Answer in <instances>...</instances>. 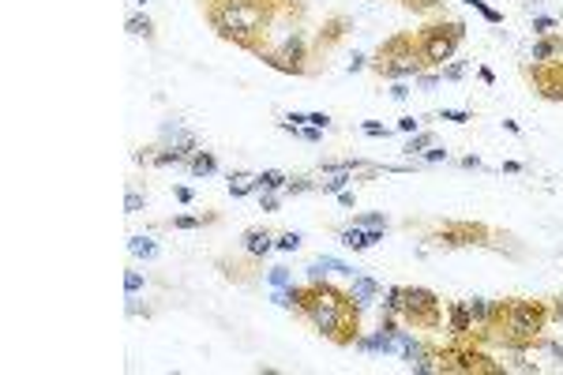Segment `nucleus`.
Segmentation results:
<instances>
[{"mask_svg":"<svg viewBox=\"0 0 563 375\" xmlns=\"http://www.w3.org/2000/svg\"><path fill=\"white\" fill-rule=\"evenodd\" d=\"M338 304H342V300H338L335 293H316V296L308 300V315L323 326V330H335V326H338Z\"/></svg>","mask_w":563,"mask_h":375,"instance_id":"f257e3e1","label":"nucleus"},{"mask_svg":"<svg viewBox=\"0 0 563 375\" xmlns=\"http://www.w3.org/2000/svg\"><path fill=\"white\" fill-rule=\"evenodd\" d=\"M222 23H225V26H233V30H252V26L259 23V12H255V8H244L241 0H233V4L225 8Z\"/></svg>","mask_w":563,"mask_h":375,"instance_id":"f03ea898","label":"nucleus"},{"mask_svg":"<svg viewBox=\"0 0 563 375\" xmlns=\"http://www.w3.org/2000/svg\"><path fill=\"white\" fill-rule=\"evenodd\" d=\"M360 349H368V353H394L398 349V330H394V326H383V330H376L372 338H360Z\"/></svg>","mask_w":563,"mask_h":375,"instance_id":"7ed1b4c3","label":"nucleus"},{"mask_svg":"<svg viewBox=\"0 0 563 375\" xmlns=\"http://www.w3.org/2000/svg\"><path fill=\"white\" fill-rule=\"evenodd\" d=\"M376 293H379V285L372 282V278H353V293H349V300L357 304V308H365Z\"/></svg>","mask_w":563,"mask_h":375,"instance_id":"20e7f679","label":"nucleus"},{"mask_svg":"<svg viewBox=\"0 0 563 375\" xmlns=\"http://www.w3.org/2000/svg\"><path fill=\"white\" fill-rule=\"evenodd\" d=\"M342 244H346V248H353V252L368 248V229H365V225H353V229H346V233H342Z\"/></svg>","mask_w":563,"mask_h":375,"instance_id":"39448f33","label":"nucleus"},{"mask_svg":"<svg viewBox=\"0 0 563 375\" xmlns=\"http://www.w3.org/2000/svg\"><path fill=\"white\" fill-rule=\"evenodd\" d=\"M128 248H131V255H139V259H154L158 255V244L150 236H131Z\"/></svg>","mask_w":563,"mask_h":375,"instance_id":"423d86ee","label":"nucleus"},{"mask_svg":"<svg viewBox=\"0 0 563 375\" xmlns=\"http://www.w3.org/2000/svg\"><path fill=\"white\" fill-rule=\"evenodd\" d=\"M244 248L252 255H263V252H271V236H267V233H248L244 236Z\"/></svg>","mask_w":563,"mask_h":375,"instance_id":"0eeeda50","label":"nucleus"},{"mask_svg":"<svg viewBox=\"0 0 563 375\" xmlns=\"http://www.w3.org/2000/svg\"><path fill=\"white\" fill-rule=\"evenodd\" d=\"M470 319H473L470 304H458V308H451V326H454V330H470Z\"/></svg>","mask_w":563,"mask_h":375,"instance_id":"6e6552de","label":"nucleus"},{"mask_svg":"<svg viewBox=\"0 0 563 375\" xmlns=\"http://www.w3.org/2000/svg\"><path fill=\"white\" fill-rule=\"evenodd\" d=\"M252 184H259V177H233V180H229V191L241 199V195H248V191H252Z\"/></svg>","mask_w":563,"mask_h":375,"instance_id":"1a4fd4ad","label":"nucleus"},{"mask_svg":"<svg viewBox=\"0 0 563 375\" xmlns=\"http://www.w3.org/2000/svg\"><path fill=\"white\" fill-rule=\"evenodd\" d=\"M192 173H195V177L214 173V158H211V154H195V158H192Z\"/></svg>","mask_w":563,"mask_h":375,"instance_id":"9d476101","label":"nucleus"},{"mask_svg":"<svg viewBox=\"0 0 563 375\" xmlns=\"http://www.w3.org/2000/svg\"><path fill=\"white\" fill-rule=\"evenodd\" d=\"M124 289H128V296H136L143 289V274L139 270H128V274H124Z\"/></svg>","mask_w":563,"mask_h":375,"instance_id":"9b49d317","label":"nucleus"},{"mask_svg":"<svg viewBox=\"0 0 563 375\" xmlns=\"http://www.w3.org/2000/svg\"><path fill=\"white\" fill-rule=\"evenodd\" d=\"M259 184H263V188H282L285 177H282V173H274V169H267L263 177H259Z\"/></svg>","mask_w":563,"mask_h":375,"instance_id":"f8f14e48","label":"nucleus"},{"mask_svg":"<svg viewBox=\"0 0 563 375\" xmlns=\"http://www.w3.org/2000/svg\"><path fill=\"white\" fill-rule=\"evenodd\" d=\"M274 248H282V252H297V248H301V236H297V233H285V236H278V244H274Z\"/></svg>","mask_w":563,"mask_h":375,"instance_id":"ddd939ff","label":"nucleus"},{"mask_svg":"<svg viewBox=\"0 0 563 375\" xmlns=\"http://www.w3.org/2000/svg\"><path fill=\"white\" fill-rule=\"evenodd\" d=\"M271 285H274V289H285V285H289V270H285V266H274V270H271Z\"/></svg>","mask_w":563,"mask_h":375,"instance_id":"4468645a","label":"nucleus"},{"mask_svg":"<svg viewBox=\"0 0 563 375\" xmlns=\"http://www.w3.org/2000/svg\"><path fill=\"white\" fill-rule=\"evenodd\" d=\"M346 180H349L346 173H335V177H330L327 184H323V191H346Z\"/></svg>","mask_w":563,"mask_h":375,"instance_id":"2eb2a0df","label":"nucleus"},{"mask_svg":"<svg viewBox=\"0 0 563 375\" xmlns=\"http://www.w3.org/2000/svg\"><path fill=\"white\" fill-rule=\"evenodd\" d=\"M402 296H406L402 289H390L387 300H383V308H387V312H398V308H402Z\"/></svg>","mask_w":563,"mask_h":375,"instance_id":"dca6fc26","label":"nucleus"},{"mask_svg":"<svg viewBox=\"0 0 563 375\" xmlns=\"http://www.w3.org/2000/svg\"><path fill=\"white\" fill-rule=\"evenodd\" d=\"M470 4H473V8H477V12H481L484 19H488V23H500V12H492V8L484 4V0H470Z\"/></svg>","mask_w":563,"mask_h":375,"instance_id":"f3484780","label":"nucleus"},{"mask_svg":"<svg viewBox=\"0 0 563 375\" xmlns=\"http://www.w3.org/2000/svg\"><path fill=\"white\" fill-rule=\"evenodd\" d=\"M424 147H432V135H424V131H421V135H413V139H409V147H406V150L413 154V150H424Z\"/></svg>","mask_w":563,"mask_h":375,"instance_id":"a211bd4d","label":"nucleus"},{"mask_svg":"<svg viewBox=\"0 0 563 375\" xmlns=\"http://www.w3.org/2000/svg\"><path fill=\"white\" fill-rule=\"evenodd\" d=\"M440 117H443V120H454V124H466V120H470V113H462V109H443Z\"/></svg>","mask_w":563,"mask_h":375,"instance_id":"6ab92c4d","label":"nucleus"},{"mask_svg":"<svg viewBox=\"0 0 563 375\" xmlns=\"http://www.w3.org/2000/svg\"><path fill=\"white\" fill-rule=\"evenodd\" d=\"M360 225H365V229H383L387 218L383 214H368V218H360Z\"/></svg>","mask_w":563,"mask_h":375,"instance_id":"aec40b11","label":"nucleus"},{"mask_svg":"<svg viewBox=\"0 0 563 375\" xmlns=\"http://www.w3.org/2000/svg\"><path fill=\"white\" fill-rule=\"evenodd\" d=\"M552 26H556V19H548V15H537V19H533V30H537V34L552 30Z\"/></svg>","mask_w":563,"mask_h":375,"instance_id":"412c9836","label":"nucleus"},{"mask_svg":"<svg viewBox=\"0 0 563 375\" xmlns=\"http://www.w3.org/2000/svg\"><path fill=\"white\" fill-rule=\"evenodd\" d=\"M139 207H143V195H136V191H128V199H124V210H128V214H136Z\"/></svg>","mask_w":563,"mask_h":375,"instance_id":"4be33fe9","label":"nucleus"},{"mask_svg":"<svg viewBox=\"0 0 563 375\" xmlns=\"http://www.w3.org/2000/svg\"><path fill=\"white\" fill-rule=\"evenodd\" d=\"M470 312H473V319H488V304L484 300H470Z\"/></svg>","mask_w":563,"mask_h":375,"instance_id":"5701e85b","label":"nucleus"},{"mask_svg":"<svg viewBox=\"0 0 563 375\" xmlns=\"http://www.w3.org/2000/svg\"><path fill=\"white\" fill-rule=\"evenodd\" d=\"M128 30H131V34H147V30H150L147 15H143V19H131V23H128Z\"/></svg>","mask_w":563,"mask_h":375,"instance_id":"b1692460","label":"nucleus"},{"mask_svg":"<svg viewBox=\"0 0 563 375\" xmlns=\"http://www.w3.org/2000/svg\"><path fill=\"white\" fill-rule=\"evenodd\" d=\"M365 135H387V128L376 124V120H365Z\"/></svg>","mask_w":563,"mask_h":375,"instance_id":"393cba45","label":"nucleus"},{"mask_svg":"<svg viewBox=\"0 0 563 375\" xmlns=\"http://www.w3.org/2000/svg\"><path fill=\"white\" fill-rule=\"evenodd\" d=\"M308 124H312V128H327V124H330V117H327V113H312V117H308Z\"/></svg>","mask_w":563,"mask_h":375,"instance_id":"a878e982","label":"nucleus"},{"mask_svg":"<svg viewBox=\"0 0 563 375\" xmlns=\"http://www.w3.org/2000/svg\"><path fill=\"white\" fill-rule=\"evenodd\" d=\"M323 274H327V270H323V263H319V259H316V263H312V266H308V278H312V282H319V278H323Z\"/></svg>","mask_w":563,"mask_h":375,"instance_id":"bb28decb","label":"nucleus"},{"mask_svg":"<svg viewBox=\"0 0 563 375\" xmlns=\"http://www.w3.org/2000/svg\"><path fill=\"white\" fill-rule=\"evenodd\" d=\"M177 229H199V218H177Z\"/></svg>","mask_w":563,"mask_h":375,"instance_id":"cd10ccee","label":"nucleus"},{"mask_svg":"<svg viewBox=\"0 0 563 375\" xmlns=\"http://www.w3.org/2000/svg\"><path fill=\"white\" fill-rule=\"evenodd\" d=\"M443 75H447V79H462V75H466V68H462V64H454V68H447Z\"/></svg>","mask_w":563,"mask_h":375,"instance_id":"c85d7f7f","label":"nucleus"},{"mask_svg":"<svg viewBox=\"0 0 563 375\" xmlns=\"http://www.w3.org/2000/svg\"><path fill=\"white\" fill-rule=\"evenodd\" d=\"M424 158H428V161H443V158H447V150H440V147H432V150H428V154H424Z\"/></svg>","mask_w":563,"mask_h":375,"instance_id":"c756f323","label":"nucleus"},{"mask_svg":"<svg viewBox=\"0 0 563 375\" xmlns=\"http://www.w3.org/2000/svg\"><path fill=\"white\" fill-rule=\"evenodd\" d=\"M398 128H402V131H417V120H413V117H402V120H398Z\"/></svg>","mask_w":563,"mask_h":375,"instance_id":"7c9ffc66","label":"nucleus"},{"mask_svg":"<svg viewBox=\"0 0 563 375\" xmlns=\"http://www.w3.org/2000/svg\"><path fill=\"white\" fill-rule=\"evenodd\" d=\"M177 199H180V203H192L195 195H192V188H177Z\"/></svg>","mask_w":563,"mask_h":375,"instance_id":"2f4dec72","label":"nucleus"},{"mask_svg":"<svg viewBox=\"0 0 563 375\" xmlns=\"http://www.w3.org/2000/svg\"><path fill=\"white\" fill-rule=\"evenodd\" d=\"M301 135H304V139H308V143H319V128H304V131H301Z\"/></svg>","mask_w":563,"mask_h":375,"instance_id":"473e14b6","label":"nucleus"},{"mask_svg":"<svg viewBox=\"0 0 563 375\" xmlns=\"http://www.w3.org/2000/svg\"><path fill=\"white\" fill-rule=\"evenodd\" d=\"M552 53V45H537V49H533V56H537V60H545V56Z\"/></svg>","mask_w":563,"mask_h":375,"instance_id":"72a5a7b5","label":"nucleus"},{"mask_svg":"<svg viewBox=\"0 0 563 375\" xmlns=\"http://www.w3.org/2000/svg\"><path fill=\"white\" fill-rule=\"evenodd\" d=\"M338 203L342 207H353V191H338Z\"/></svg>","mask_w":563,"mask_h":375,"instance_id":"f704fd0d","label":"nucleus"},{"mask_svg":"<svg viewBox=\"0 0 563 375\" xmlns=\"http://www.w3.org/2000/svg\"><path fill=\"white\" fill-rule=\"evenodd\" d=\"M559 319H563V296H559Z\"/></svg>","mask_w":563,"mask_h":375,"instance_id":"c9c22d12","label":"nucleus"},{"mask_svg":"<svg viewBox=\"0 0 563 375\" xmlns=\"http://www.w3.org/2000/svg\"><path fill=\"white\" fill-rule=\"evenodd\" d=\"M136 4H147V0H136Z\"/></svg>","mask_w":563,"mask_h":375,"instance_id":"e433bc0d","label":"nucleus"}]
</instances>
